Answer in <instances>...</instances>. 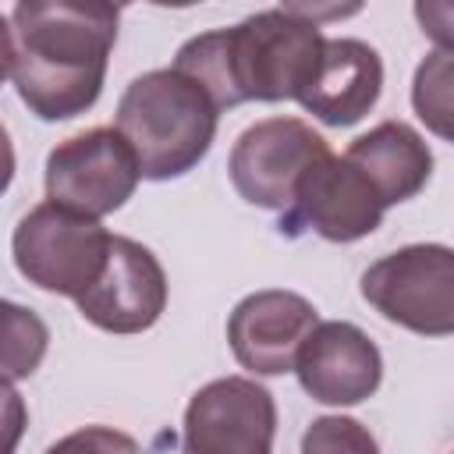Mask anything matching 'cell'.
<instances>
[{
  "mask_svg": "<svg viewBox=\"0 0 454 454\" xmlns=\"http://www.w3.org/2000/svg\"><path fill=\"white\" fill-rule=\"evenodd\" d=\"M121 7L99 0H18L4 21V74L39 121L85 114L106 78Z\"/></svg>",
  "mask_w": 454,
  "mask_h": 454,
  "instance_id": "cell-1",
  "label": "cell"
},
{
  "mask_svg": "<svg viewBox=\"0 0 454 454\" xmlns=\"http://www.w3.org/2000/svg\"><path fill=\"white\" fill-rule=\"evenodd\" d=\"M326 35L298 4L255 11L231 28H213L188 39L174 64L192 74L220 110L241 103L298 99L312 82Z\"/></svg>",
  "mask_w": 454,
  "mask_h": 454,
  "instance_id": "cell-2",
  "label": "cell"
},
{
  "mask_svg": "<svg viewBox=\"0 0 454 454\" xmlns=\"http://www.w3.org/2000/svg\"><path fill=\"white\" fill-rule=\"evenodd\" d=\"M216 121L220 106L192 74L156 67L124 89L114 128L135 149L145 181H170L202 163L216 138Z\"/></svg>",
  "mask_w": 454,
  "mask_h": 454,
  "instance_id": "cell-3",
  "label": "cell"
},
{
  "mask_svg": "<svg viewBox=\"0 0 454 454\" xmlns=\"http://www.w3.org/2000/svg\"><path fill=\"white\" fill-rule=\"evenodd\" d=\"M110 245L114 234L99 220L82 216L50 199L32 206L18 220L11 238L18 273L39 291L74 301L103 277Z\"/></svg>",
  "mask_w": 454,
  "mask_h": 454,
  "instance_id": "cell-4",
  "label": "cell"
},
{
  "mask_svg": "<svg viewBox=\"0 0 454 454\" xmlns=\"http://www.w3.org/2000/svg\"><path fill=\"white\" fill-rule=\"evenodd\" d=\"M362 298L390 323L422 333H454V248L404 245L362 273Z\"/></svg>",
  "mask_w": 454,
  "mask_h": 454,
  "instance_id": "cell-5",
  "label": "cell"
},
{
  "mask_svg": "<svg viewBox=\"0 0 454 454\" xmlns=\"http://www.w3.org/2000/svg\"><path fill=\"white\" fill-rule=\"evenodd\" d=\"M323 156H330V145L312 124L298 117H266L238 135L227 174L248 206L287 213L301 177Z\"/></svg>",
  "mask_w": 454,
  "mask_h": 454,
  "instance_id": "cell-6",
  "label": "cell"
},
{
  "mask_svg": "<svg viewBox=\"0 0 454 454\" xmlns=\"http://www.w3.org/2000/svg\"><path fill=\"white\" fill-rule=\"evenodd\" d=\"M43 181L50 202L99 220L135 195L142 167L117 128H89L50 149Z\"/></svg>",
  "mask_w": 454,
  "mask_h": 454,
  "instance_id": "cell-7",
  "label": "cell"
},
{
  "mask_svg": "<svg viewBox=\"0 0 454 454\" xmlns=\"http://www.w3.org/2000/svg\"><path fill=\"white\" fill-rule=\"evenodd\" d=\"M273 394L248 376H220L192 394L181 454H273Z\"/></svg>",
  "mask_w": 454,
  "mask_h": 454,
  "instance_id": "cell-8",
  "label": "cell"
},
{
  "mask_svg": "<svg viewBox=\"0 0 454 454\" xmlns=\"http://www.w3.org/2000/svg\"><path fill=\"white\" fill-rule=\"evenodd\" d=\"M383 199L369 184V177L344 156H323L298 184L294 202L287 213H280V234L298 238L305 231H316L326 241L348 245L365 234H372L383 223Z\"/></svg>",
  "mask_w": 454,
  "mask_h": 454,
  "instance_id": "cell-9",
  "label": "cell"
},
{
  "mask_svg": "<svg viewBox=\"0 0 454 454\" xmlns=\"http://www.w3.org/2000/svg\"><path fill=\"white\" fill-rule=\"evenodd\" d=\"M319 326V312L309 298L280 287L245 294L227 316V340L241 369L252 376L294 372L298 351Z\"/></svg>",
  "mask_w": 454,
  "mask_h": 454,
  "instance_id": "cell-10",
  "label": "cell"
},
{
  "mask_svg": "<svg viewBox=\"0 0 454 454\" xmlns=\"http://www.w3.org/2000/svg\"><path fill=\"white\" fill-rule=\"evenodd\" d=\"M74 305L85 323L106 333H142L167 309V273L145 245L114 234L103 277Z\"/></svg>",
  "mask_w": 454,
  "mask_h": 454,
  "instance_id": "cell-11",
  "label": "cell"
},
{
  "mask_svg": "<svg viewBox=\"0 0 454 454\" xmlns=\"http://www.w3.org/2000/svg\"><path fill=\"white\" fill-rule=\"evenodd\" d=\"M294 372L312 401L348 408V404H362L380 390L383 355L376 340H369V333L358 330L355 323L326 319L301 344Z\"/></svg>",
  "mask_w": 454,
  "mask_h": 454,
  "instance_id": "cell-12",
  "label": "cell"
},
{
  "mask_svg": "<svg viewBox=\"0 0 454 454\" xmlns=\"http://www.w3.org/2000/svg\"><path fill=\"white\" fill-rule=\"evenodd\" d=\"M383 92V60L362 39H326L312 82L298 103L330 128L358 124Z\"/></svg>",
  "mask_w": 454,
  "mask_h": 454,
  "instance_id": "cell-13",
  "label": "cell"
},
{
  "mask_svg": "<svg viewBox=\"0 0 454 454\" xmlns=\"http://www.w3.org/2000/svg\"><path fill=\"white\" fill-rule=\"evenodd\" d=\"M344 160L369 177L387 209L415 199L433 174V149L404 121H380L348 145Z\"/></svg>",
  "mask_w": 454,
  "mask_h": 454,
  "instance_id": "cell-14",
  "label": "cell"
},
{
  "mask_svg": "<svg viewBox=\"0 0 454 454\" xmlns=\"http://www.w3.org/2000/svg\"><path fill=\"white\" fill-rule=\"evenodd\" d=\"M415 117L443 142L454 145V46H433L411 78Z\"/></svg>",
  "mask_w": 454,
  "mask_h": 454,
  "instance_id": "cell-15",
  "label": "cell"
},
{
  "mask_svg": "<svg viewBox=\"0 0 454 454\" xmlns=\"http://www.w3.org/2000/svg\"><path fill=\"white\" fill-rule=\"evenodd\" d=\"M46 344H50L46 323L32 309H21L18 301H4V383H18L32 376L46 355Z\"/></svg>",
  "mask_w": 454,
  "mask_h": 454,
  "instance_id": "cell-16",
  "label": "cell"
},
{
  "mask_svg": "<svg viewBox=\"0 0 454 454\" xmlns=\"http://www.w3.org/2000/svg\"><path fill=\"white\" fill-rule=\"evenodd\" d=\"M301 454H380V443L358 419L319 415L301 433Z\"/></svg>",
  "mask_w": 454,
  "mask_h": 454,
  "instance_id": "cell-17",
  "label": "cell"
},
{
  "mask_svg": "<svg viewBox=\"0 0 454 454\" xmlns=\"http://www.w3.org/2000/svg\"><path fill=\"white\" fill-rule=\"evenodd\" d=\"M43 454H142V447L110 426H85L74 429L67 436H60L57 443H50Z\"/></svg>",
  "mask_w": 454,
  "mask_h": 454,
  "instance_id": "cell-18",
  "label": "cell"
},
{
  "mask_svg": "<svg viewBox=\"0 0 454 454\" xmlns=\"http://www.w3.org/2000/svg\"><path fill=\"white\" fill-rule=\"evenodd\" d=\"M415 18H419L422 32L436 46H454V4H447V0H419L415 4Z\"/></svg>",
  "mask_w": 454,
  "mask_h": 454,
  "instance_id": "cell-19",
  "label": "cell"
}]
</instances>
